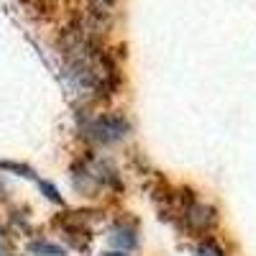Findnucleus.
<instances>
[{"label": "nucleus", "mask_w": 256, "mask_h": 256, "mask_svg": "<svg viewBox=\"0 0 256 256\" xmlns=\"http://www.w3.org/2000/svg\"><path fill=\"white\" fill-rule=\"evenodd\" d=\"M198 256H226V251L220 248V244H216L212 238H205L198 246Z\"/></svg>", "instance_id": "5"}, {"label": "nucleus", "mask_w": 256, "mask_h": 256, "mask_svg": "<svg viewBox=\"0 0 256 256\" xmlns=\"http://www.w3.org/2000/svg\"><path fill=\"white\" fill-rule=\"evenodd\" d=\"M0 169H6V172H16L18 177H28L34 180V169L26 166V164H13V162H0Z\"/></svg>", "instance_id": "6"}, {"label": "nucleus", "mask_w": 256, "mask_h": 256, "mask_svg": "<svg viewBox=\"0 0 256 256\" xmlns=\"http://www.w3.org/2000/svg\"><path fill=\"white\" fill-rule=\"evenodd\" d=\"M110 241H113V246L116 248H120V251H128V248H134L136 244H138V228L134 226V223H116L113 226V230H110Z\"/></svg>", "instance_id": "3"}, {"label": "nucleus", "mask_w": 256, "mask_h": 256, "mask_svg": "<svg viewBox=\"0 0 256 256\" xmlns=\"http://www.w3.org/2000/svg\"><path fill=\"white\" fill-rule=\"evenodd\" d=\"M113 3H116V0H92V6H95L98 10H108Z\"/></svg>", "instance_id": "9"}, {"label": "nucleus", "mask_w": 256, "mask_h": 256, "mask_svg": "<svg viewBox=\"0 0 256 256\" xmlns=\"http://www.w3.org/2000/svg\"><path fill=\"white\" fill-rule=\"evenodd\" d=\"M38 187H41V192H46V198H49L52 202H62V195L56 192L54 184H49V182H38Z\"/></svg>", "instance_id": "7"}, {"label": "nucleus", "mask_w": 256, "mask_h": 256, "mask_svg": "<svg viewBox=\"0 0 256 256\" xmlns=\"http://www.w3.org/2000/svg\"><path fill=\"white\" fill-rule=\"evenodd\" d=\"M28 251L34 256H67V248L59 244H49V241H34L28 246Z\"/></svg>", "instance_id": "4"}, {"label": "nucleus", "mask_w": 256, "mask_h": 256, "mask_svg": "<svg viewBox=\"0 0 256 256\" xmlns=\"http://www.w3.org/2000/svg\"><path fill=\"white\" fill-rule=\"evenodd\" d=\"M102 256H126L123 251H108V254H102Z\"/></svg>", "instance_id": "10"}, {"label": "nucleus", "mask_w": 256, "mask_h": 256, "mask_svg": "<svg viewBox=\"0 0 256 256\" xmlns=\"http://www.w3.org/2000/svg\"><path fill=\"white\" fill-rule=\"evenodd\" d=\"M84 131H88L90 141H95L100 146H110V144L128 138V134H131V120L123 116H116V113H105V116L92 118Z\"/></svg>", "instance_id": "1"}, {"label": "nucleus", "mask_w": 256, "mask_h": 256, "mask_svg": "<svg viewBox=\"0 0 256 256\" xmlns=\"http://www.w3.org/2000/svg\"><path fill=\"white\" fill-rule=\"evenodd\" d=\"M184 220L195 233H208L212 226L218 223V216H216V210H212L210 205L190 200V205L184 208Z\"/></svg>", "instance_id": "2"}, {"label": "nucleus", "mask_w": 256, "mask_h": 256, "mask_svg": "<svg viewBox=\"0 0 256 256\" xmlns=\"http://www.w3.org/2000/svg\"><path fill=\"white\" fill-rule=\"evenodd\" d=\"M8 248H10V238H8V233L0 228V256H6Z\"/></svg>", "instance_id": "8"}]
</instances>
